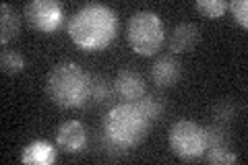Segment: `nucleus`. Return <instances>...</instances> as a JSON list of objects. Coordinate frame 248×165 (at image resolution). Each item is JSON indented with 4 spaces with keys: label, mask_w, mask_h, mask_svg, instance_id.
<instances>
[{
    "label": "nucleus",
    "mask_w": 248,
    "mask_h": 165,
    "mask_svg": "<svg viewBox=\"0 0 248 165\" xmlns=\"http://www.w3.org/2000/svg\"><path fill=\"white\" fill-rule=\"evenodd\" d=\"M91 75L75 64V62H60L52 68L46 81V91L48 97L60 107H81L89 97Z\"/></svg>",
    "instance_id": "obj_2"
},
{
    "label": "nucleus",
    "mask_w": 248,
    "mask_h": 165,
    "mask_svg": "<svg viewBox=\"0 0 248 165\" xmlns=\"http://www.w3.org/2000/svg\"><path fill=\"white\" fill-rule=\"evenodd\" d=\"M118 33V17L106 4H85L68 23V35L83 50H102Z\"/></svg>",
    "instance_id": "obj_1"
},
{
    "label": "nucleus",
    "mask_w": 248,
    "mask_h": 165,
    "mask_svg": "<svg viewBox=\"0 0 248 165\" xmlns=\"http://www.w3.org/2000/svg\"><path fill=\"white\" fill-rule=\"evenodd\" d=\"M135 104L141 107V112L149 118V122H153V120H159L161 118V114H164V105H161V101L157 99V97H153V95H145L141 97V99H137Z\"/></svg>",
    "instance_id": "obj_15"
},
{
    "label": "nucleus",
    "mask_w": 248,
    "mask_h": 165,
    "mask_svg": "<svg viewBox=\"0 0 248 165\" xmlns=\"http://www.w3.org/2000/svg\"><path fill=\"white\" fill-rule=\"evenodd\" d=\"M0 11H2V17H0V42H2V45H6L11 42V39L19 33L21 29V17L17 13H15L13 6H9L6 2L0 4Z\"/></svg>",
    "instance_id": "obj_12"
},
{
    "label": "nucleus",
    "mask_w": 248,
    "mask_h": 165,
    "mask_svg": "<svg viewBox=\"0 0 248 165\" xmlns=\"http://www.w3.org/2000/svg\"><path fill=\"white\" fill-rule=\"evenodd\" d=\"M195 6H197V11L203 15V17H209V19H217V17H221V15L228 11L226 0H199Z\"/></svg>",
    "instance_id": "obj_16"
},
{
    "label": "nucleus",
    "mask_w": 248,
    "mask_h": 165,
    "mask_svg": "<svg viewBox=\"0 0 248 165\" xmlns=\"http://www.w3.org/2000/svg\"><path fill=\"white\" fill-rule=\"evenodd\" d=\"M168 143L172 153H176L182 159H197L203 155L205 149V132L192 120H178L172 124L168 135Z\"/></svg>",
    "instance_id": "obj_5"
},
{
    "label": "nucleus",
    "mask_w": 248,
    "mask_h": 165,
    "mask_svg": "<svg viewBox=\"0 0 248 165\" xmlns=\"http://www.w3.org/2000/svg\"><path fill=\"white\" fill-rule=\"evenodd\" d=\"M0 68H2L4 75H17L21 70H25V58L19 52L4 50L2 56H0Z\"/></svg>",
    "instance_id": "obj_13"
},
{
    "label": "nucleus",
    "mask_w": 248,
    "mask_h": 165,
    "mask_svg": "<svg viewBox=\"0 0 248 165\" xmlns=\"http://www.w3.org/2000/svg\"><path fill=\"white\" fill-rule=\"evenodd\" d=\"M89 97L93 101H104L110 97V87L102 76H91V87H89Z\"/></svg>",
    "instance_id": "obj_17"
},
{
    "label": "nucleus",
    "mask_w": 248,
    "mask_h": 165,
    "mask_svg": "<svg viewBox=\"0 0 248 165\" xmlns=\"http://www.w3.org/2000/svg\"><path fill=\"white\" fill-rule=\"evenodd\" d=\"M114 89L120 97L133 99V101L141 99L147 93L143 76L139 73H135V70H120L118 76H116V81H114Z\"/></svg>",
    "instance_id": "obj_8"
},
{
    "label": "nucleus",
    "mask_w": 248,
    "mask_h": 165,
    "mask_svg": "<svg viewBox=\"0 0 248 165\" xmlns=\"http://www.w3.org/2000/svg\"><path fill=\"white\" fill-rule=\"evenodd\" d=\"M58 147L66 153H79L87 145V128L79 120H66L62 122L56 130Z\"/></svg>",
    "instance_id": "obj_7"
},
{
    "label": "nucleus",
    "mask_w": 248,
    "mask_h": 165,
    "mask_svg": "<svg viewBox=\"0 0 248 165\" xmlns=\"http://www.w3.org/2000/svg\"><path fill=\"white\" fill-rule=\"evenodd\" d=\"M197 42H199L197 25H192V23H180V25H176L172 39H170V50L174 54H182V52H188L195 48Z\"/></svg>",
    "instance_id": "obj_11"
},
{
    "label": "nucleus",
    "mask_w": 248,
    "mask_h": 165,
    "mask_svg": "<svg viewBox=\"0 0 248 165\" xmlns=\"http://www.w3.org/2000/svg\"><path fill=\"white\" fill-rule=\"evenodd\" d=\"M56 159V149L46 140H33L21 153V161L27 165H50Z\"/></svg>",
    "instance_id": "obj_10"
},
{
    "label": "nucleus",
    "mask_w": 248,
    "mask_h": 165,
    "mask_svg": "<svg viewBox=\"0 0 248 165\" xmlns=\"http://www.w3.org/2000/svg\"><path fill=\"white\" fill-rule=\"evenodd\" d=\"M128 44L137 54L141 56H153L157 50H161L166 39L164 23L151 11L135 13L126 27Z\"/></svg>",
    "instance_id": "obj_4"
},
{
    "label": "nucleus",
    "mask_w": 248,
    "mask_h": 165,
    "mask_svg": "<svg viewBox=\"0 0 248 165\" xmlns=\"http://www.w3.org/2000/svg\"><path fill=\"white\" fill-rule=\"evenodd\" d=\"M151 76L157 87H174L180 78V62L174 56H161L151 66Z\"/></svg>",
    "instance_id": "obj_9"
},
{
    "label": "nucleus",
    "mask_w": 248,
    "mask_h": 165,
    "mask_svg": "<svg viewBox=\"0 0 248 165\" xmlns=\"http://www.w3.org/2000/svg\"><path fill=\"white\" fill-rule=\"evenodd\" d=\"M232 13H234V19L238 25H242L244 29L248 27V2L246 0H234L232 4H228Z\"/></svg>",
    "instance_id": "obj_18"
},
{
    "label": "nucleus",
    "mask_w": 248,
    "mask_h": 165,
    "mask_svg": "<svg viewBox=\"0 0 248 165\" xmlns=\"http://www.w3.org/2000/svg\"><path fill=\"white\" fill-rule=\"evenodd\" d=\"M25 19L37 31L52 33L62 21V4L58 0H33L25 6Z\"/></svg>",
    "instance_id": "obj_6"
},
{
    "label": "nucleus",
    "mask_w": 248,
    "mask_h": 165,
    "mask_svg": "<svg viewBox=\"0 0 248 165\" xmlns=\"http://www.w3.org/2000/svg\"><path fill=\"white\" fill-rule=\"evenodd\" d=\"M149 118L135 101L133 104H118L108 112L104 120L106 136L118 147H135L149 132Z\"/></svg>",
    "instance_id": "obj_3"
},
{
    "label": "nucleus",
    "mask_w": 248,
    "mask_h": 165,
    "mask_svg": "<svg viewBox=\"0 0 248 165\" xmlns=\"http://www.w3.org/2000/svg\"><path fill=\"white\" fill-rule=\"evenodd\" d=\"M207 161L213 165H221V163H236L238 157L234 153H228L226 149H219V151H209L207 153Z\"/></svg>",
    "instance_id": "obj_19"
},
{
    "label": "nucleus",
    "mask_w": 248,
    "mask_h": 165,
    "mask_svg": "<svg viewBox=\"0 0 248 165\" xmlns=\"http://www.w3.org/2000/svg\"><path fill=\"white\" fill-rule=\"evenodd\" d=\"M203 132H205V149H209V151L226 149L228 151V132L223 128L211 126V128H203Z\"/></svg>",
    "instance_id": "obj_14"
}]
</instances>
